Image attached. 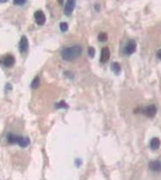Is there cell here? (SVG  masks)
Instances as JSON below:
<instances>
[{"label":"cell","mask_w":161,"mask_h":180,"mask_svg":"<svg viewBox=\"0 0 161 180\" xmlns=\"http://www.w3.org/2000/svg\"><path fill=\"white\" fill-rule=\"evenodd\" d=\"M111 70H112L116 75H119V73H120V71H122L120 64H118V62H112V65H111Z\"/></svg>","instance_id":"7c38bea8"},{"label":"cell","mask_w":161,"mask_h":180,"mask_svg":"<svg viewBox=\"0 0 161 180\" xmlns=\"http://www.w3.org/2000/svg\"><path fill=\"white\" fill-rule=\"evenodd\" d=\"M156 55H158V58L161 60V49H159V51L156 52Z\"/></svg>","instance_id":"d6986e66"},{"label":"cell","mask_w":161,"mask_h":180,"mask_svg":"<svg viewBox=\"0 0 161 180\" xmlns=\"http://www.w3.org/2000/svg\"><path fill=\"white\" fill-rule=\"evenodd\" d=\"M82 54V46L81 45H72L63 48L62 51V58L66 61H73Z\"/></svg>","instance_id":"6da1fadb"},{"label":"cell","mask_w":161,"mask_h":180,"mask_svg":"<svg viewBox=\"0 0 161 180\" xmlns=\"http://www.w3.org/2000/svg\"><path fill=\"white\" fill-rule=\"evenodd\" d=\"M135 51H136V41L130 40L124 47V54L125 55H131L132 53H135Z\"/></svg>","instance_id":"52a82bcc"},{"label":"cell","mask_w":161,"mask_h":180,"mask_svg":"<svg viewBox=\"0 0 161 180\" xmlns=\"http://www.w3.org/2000/svg\"><path fill=\"white\" fill-rule=\"evenodd\" d=\"M6 141H7L8 144H18L22 148H27L30 144V139L28 137L18 136V135H15L12 132H10V133L6 135Z\"/></svg>","instance_id":"7a4b0ae2"},{"label":"cell","mask_w":161,"mask_h":180,"mask_svg":"<svg viewBox=\"0 0 161 180\" xmlns=\"http://www.w3.org/2000/svg\"><path fill=\"white\" fill-rule=\"evenodd\" d=\"M15 57L12 54H5L0 58V65L5 66V67H12L15 65Z\"/></svg>","instance_id":"3957f363"},{"label":"cell","mask_w":161,"mask_h":180,"mask_svg":"<svg viewBox=\"0 0 161 180\" xmlns=\"http://www.w3.org/2000/svg\"><path fill=\"white\" fill-rule=\"evenodd\" d=\"M34 19H35V23L37 25H43L46 23V16H45V13L41 10H37L34 13Z\"/></svg>","instance_id":"8992f818"},{"label":"cell","mask_w":161,"mask_h":180,"mask_svg":"<svg viewBox=\"0 0 161 180\" xmlns=\"http://www.w3.org/2000/svg\"><path fill=\"white\" fill-rule=\"evenodd\" d=\"M39 85H40V77L36 76L34 78V81L32 82V89H36V88H39Z\"/></svg>","instance_id":"4fadbf2b"},{"label":"cell","mask_w":161,"mask_h":180,"mask_svg":"<svg viewBox=\"0 0 161 180\" xmlns=\"http://www.w3.org/2000/svg\"><path fill=\"white\" fill-rule=\"evenodd\" d=\"M156 106L155 105H149V106H147V107H144L143 109H142V113L146 115V117H148V118H154L155 117V114H156Z\"/></svg>","instance_id":"5b68a950"},{"label":"cell","mask_w":161,"mask_h":180,"mask_svg":"<svg viewBox=\"0 0 161 180\" xmlns=\"http://www.w3.org/2000/svg\"><path fill=\"white\" fill-rule=\"evenodd\" d=\"M149 145H150V149H152V150H158L159 148H160V145H161L160 139H159V138H156V137L152 138V141H150Z\"/></svg>","instance_id":"8fae6325"},{"label":"cell","mask_w":161,"mask_h":180,"mask_svg":"<svg viewBox=\"0 0 161 180\" xmlns=\"http://www.w3.org/2000/svg\"><path fill=\"white\" fill-rule=\"evenodd\" d=\"M25 2H27V1H24V0H23V1H13V4H15V5H18V6H23Z\"/></svg>","instance_id":"ac0fdd59"},{"label":"cell","mask_w":161,"mask_h":180,"mask_svg":"<svg viewBox=\"0 0 161 180\" xmlns=\"http://www.w3.org/2000/svg\"><path fill=\"white\" fill-rule=\"evenodd\" d=\"M60 30L62 31H67V29H69V25H67V23H65V22H63V23H60Z\"/></svg>","instance_id":"e0dca14e"},{"label":"cell","mask_w":161,"mask_h":180,"mask_svg":"<svg viewBox=\"0 0 161 180\" xmlns=\"http://www.w3.org/2000/svg\"><path fill=\"white\" fill-rule=\"evenodd\" d=\"M63 5H64V13L66 16H71L73 10H75V6H76V1L75 0H69V1H63Z\"/></svg>","instance_id":"277c9868"},{"label":"cell","mask_w":161,"mask_h":180,"mask_svg":"<svg viewBox=\"0 0 161 180\" xmlns=\"http://www.w3.org/2000/svg\"><path fill=\"white\" fill-rule=\"evenodd\" d=\"M88 55H89L90 58H93V57L95 55V49H94L93 47H89V48H88Z\"/></svg>","instance_id":"2e32d148"},{"label":"cell","mask_w":161,"mask_h":180,"mask_svg":"<svg viewBox=\"0 0 161 180\" xmlns=\"http://www.w3.org/2000/svg\"><path fill=\"white\" fill-rule=\"evenodd\" d=\"M149 169L152 172H161V161L160 160H154L149 162Z\"/></svg>","instance_id":"9c48e42d"},{"label":"cell","mask_w":161,"mask_h":180,"mask_svg":"<svg viewBox=\"0 0 161 180\" xmlns=\"http://www.w3.org/2000/svg\"><path fill=\"white\" fill-rule=\"evenodd\" d=\"M55 107H57V108H69V106L65 103L64 101H62V102H58V103L55 105Z\"/></svg>","instance_id":"9a60e30c"},{"label":"cell","mask_w":161,"mask_h":180,"mask_svg":"<svg viewBox=\"0 0 161 180\" xmlns=\"http://www.w3.org/2000/svg\"><path fill=\"white\" fill-rule=\"evenodd\" d=\"M99 41H101V42L107 41V34H106V32H101V34H99Z\"/></svg>","instance_id":"5bb4252c"},{"label":"cell","mask_w":161,"mask_h":180,"mask_svg":"<svg viewBox=\"0 0 161 180\" xmlns=\"http://www.w3.org/2000/svg\"><path fill=\"white\" fill-rule=\"evenodd\" d=\"M109 55H111V52H109V48L108 47H103L102 51H101V57H100V61L102 64L107 62V60L109 59Z\"/></svg>","instance_id":"30bf717a"},{"label":"cell","mask_w":161,"mask_h":180,"mask_svg":"<svg viewBox=\"0 0 161 180\" xmlns=\"http://www.w3.org/2000/svg\"><path fill=\"white\" fill-rule=\"evenodd\" d=\"M28 48H29L28 38H27V36H22V38L19 41V52L21 53H27L28 52Z\"/></svg>","instance_id":"ba28073f"}]
</instances>
